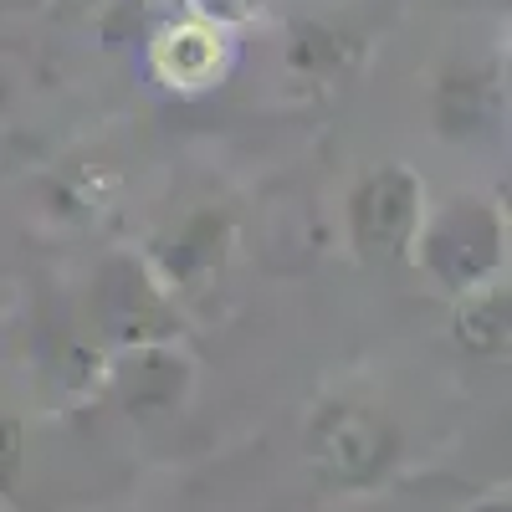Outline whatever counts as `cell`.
<instances>
[{
  "label": "cell",
  "mask_w": 512,
  "mask_h": 512,
  "mask_svg": "<svg viewBox=\"0 0 512 512\" xmlns=\"http://www.w3.org/2000/svg\"><path fill=\"white\" fill-rule=\"evenodd\" d=\"M420 262L451 292L487 287L502 267V216L477 195L451 200L441 216L420 231Z\"/></svg>",
  "instance_id": "cell-1"
},
{
  "label": "cell",
  "mask_w": 512,
  "mask_h": 512,
  "mask_svg": "<svg viewBox=\"0 0 512 512\" xmlns=\"http://www.w3.org/2000/svg\"><path fill=\"white\" fill-rule=\"evenodd\" d=\"M308 446H313V461L323 466V477L338 482V487H374L390 477V466L400 461V436L395 425L374 415L369 405H323L308 425Z\"/></svg>",
  "instance_id": "cell-2"
},
{
  "label": "cell",
  "mask_w": 512,
  "mask_h": 512,
  "mask_svg": "<svg viewBox=\"0 0 512 512\" xmlns=\"http://www.w3.org/2000/svg\"><path fill=\"white\" fill-rule=\"evenodd\" d=\"M420 200L425 185L405 164H384L359 180V190L349 195V231L364 262H395L410 251L420 231Z\"/></svg>",
  "instance_id": "cell-3"
},
{
  "label": "cell",
  "mask_w": 512,
  "mask_h": 512,
  "mask_svg": "<svg viewBox=\"0 0 512 512\" xmlns=\"http://www.w3.org/2000/svg\"><path fill=\"white\" fill-rule=\"evenodd\" d=\"M93 303H98L103 333L123 349H154V344H169V338L180 333V313L169 303V292L149 277V267L134 262V256H113L98 272Z\"/></svg>",
  "instance_id": "cell-4"
},
{
  "label": "cell",
  "mask_w": 512,
  "mask_h": 512,
  "mask_svg": "<svg viewBox=\"0 0 512 512\" xmlns=\"http://www.w3.org/2000/svg\"><path fill=\"white\" fill-rule=\"evenodd\" d=\"M113 384H118V400L128 415H169V410H180L190 390V359L175 354L169 344L128 349V359L113 369Z\"/></svg>",
  "instance_id": "cell-5"
},
{
  "label": "cell",
  "mask_w": 512,
  "mask_h": 512,
  "mask_svg": "<svg viewBox=\"0 0 512 512\" xmlns=\"http://www.w3.org/2000/svg\"><path fill=\"white\" fill-rule=\"evenodd\" d=\"M221 57H226V36L210 26V21H180V26H169L159 36V47H154V67L169 82H180V88H200V82L221 67Z\"/></svg>",
  "instance_id": "cell-6"
},
{
  "label": "cell",
  "mask_w": 512,
  "mask_h": 512,
  "mask_svg": "<svg viewBox=\"0 0 512 512\" xmlns=\"http://www.w3.org/2000/svg\"><path fill=\"white\" fill-rule=\"evenodd\" d=\"M226 256V216H216V210H200V216H190L180 226V236L169 241L164 251V277L169 282H200L221 267Z\"/></svg>",
  "instance_id": "cell-7"
},
{
  "label": "cell",
  "mask_w": 512,
  "mask_h": 512,
  "mask_svg": "<svg viewBox=\"0 0 512 512\" xmlns=\"http://www.w3.org/2000/svg\"><path fill=\"white\" fill-rule=\"evenodd\" d=\"M456 338H461V349H472V354H482V359L507 354V287L487 282V287H477V292H461Z\"/></svg>",
  "instance_id": "cell-8"
},
{
  "label": "cell",
  "mask_w": 512,
  "mask_h": 512,
  "mask_svg": "<svg viewBox=\"0 0 512 512\" xmlns=\"http://www.w3.org/2000/svg\"><path fill=\"white\" fill-rule=\"evenodd\" d=\"M21 477V420L0 415V492H11Z\"/></svg>",
  "instance_id": "cell-9"
},
{
  "label": "cell",
  "mask_w": 512,
  "mask_h": 512,
  "mask_svg": "<svg viewBox=\"0 0 512 512\" xmlns=\"http://www.w3.org/2000/svg\"><path fill=\"white\" fill-rule=\"evenodd\" d=\"M472 512H512V507H507V497H482Z\"/></svg>",
  "instance_id": "cell-10"
}]
</instances>
